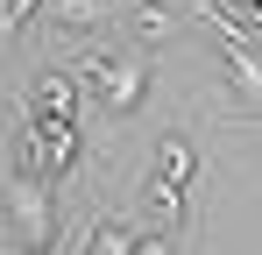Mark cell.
Listing matches in <instances>:
<instances>
[{
  "label": "cell",
  "instance_id": "cell-8",
  "mask_svg": "<svg viewBox=\"0 0 262 255\" xmlns=\"http://www.w3.org/2000/svg\"><path fill=\"white\" fill-rule=\"evenodd\" d=\"M142 248V227L135 220H121V213H92V241H85V255H135Z\"/></svg>",
  "mask_w": 262,
  "mask_h": 255
},
{
  "label": "cell",
  "instance_id": "cell-5",
  "mask_svg": "<svg viewBox=\"0 0 262 255\" xmlns=\"http://www.w3.org/2000/svg\"><path fill=\"white\" fill-rule=\"evenodd\" d=\"M121 29L135 50H163V36L177 29V7L170 0H121Z\"/></svg>",
  "mask_w": 262,
  "mask_h": 255
},
{
  "label": "cell",
  "instance_id": "cell-3",
  "mask_svg": "<svg viewBox=\"0 0 262 255\" xmlns=\"http://www.w3.org/2000/svg\"><path fill=\"white\" fill-rule=\"evenodd\" d=\"M7 220H14V248H57V241H64V206H57V184L14 177V192H7Z\"/></svg>",
  "mask_w": 262,
  "mask_h": 255
},
{
  "label": "cell",
  "instance_id": "cell-4",
  "mask_svg": "<svg viewBox=\"0 0 262 255\" xmlns=\"http://www.w3.org/2000/svg\"><path fill=\"white\" fill-rule=\"evenodd\" d=\"M36 135H43V177L50 184H64L71 170L85 163V142H78V121H57V114H29Z\"/></svg>",
  "mask_w": 262,
  "mask_h": 255
},
{
  "label": "cell",
  "instance_id": "cell-11",
  "mask_svg": "<svg viewBox=\"0 0 262 255\" xmlns=\"http://www.w3.org/2000/svg\"><path fill=\"white\" fill-rule=\"evenodd\" d=\"M142 213H149L163 234H184V184H163V177H149V184H142Z\"/></svg>",
  "mask_w": 262,
  "mask_h": 255
},
{
  "label": "cell",
  "instance_id": "cell-14",
  "mask_svg": "<svg viewBox=\"0 0 262 255\" xmlns=\"http://www.w3.org/2000/svg\"><path fill=\"white\" fill-rule=\"evenodd\" d=\"M227 7H234V14H241L248 29H262V0H227Z\"/></svg>",
  "mask_w": 262,
  "mask_h": 255
},
{
  "label": "cell",
  "instance_id": "cell-1",
  "mask_svg": "<svg viewBox=\"0 0 262 255\" xmlns=\"http://www.w3.org/2000/svg\"><path fill=\"white\" fill-rule=\"evenodd\" d=\"M78 92L106 114H135L149 99V50H85L78 57Z\"/></svg>",
  "mask_w": 262,
  "mask_h": 255
},
{
  "label": "cell",
  "instance_id": "cell-13",
  "mask_svg": "<svg viewBox=\"0 0 262 255\" xmlns=\"http://www.w3.org/2000/svg\"><path fill=\"white\" fill-rule=\"evenodd\" d=\"M135 255H177V234L156 227V234H142V248H135Z\"/></svg>",
  "mask_w": 262,
  "mask_h": 255
},
{
  "label": "cell",
  "instance_id": "cell-12",
  "mask_svg": "<svg viewBox=\"0 0 262 255\" xmlns=\"http://www.w3.org/2000/svg\"><path fill=\"white\" fill-rule=\"evenodd\" d=\"M36 7H43V0H0V36H21V29L36 22Z\"/></svg>",
  "mask_w": 262,
  "mask_h": 255
},
{
  "label": "cell",
  "instance_id": "cell-10",
  "mask_svg": "<svg viewBox=\"0 0 262 255\" xmlns=\"http://www.w3.org/2000/svg\"><path fill=\"white\" fill-rule=\"evenodd\" d=\"M7 170L50 184V177H43V135H36V121H29V107H21V121H14V142H7Z\"/></svg>",
  "mask_w": 262,
  "mask_h": 255
},
{
  "label": "cell",
  "instance_id": "cell-9",
  "mask_svg": "<svg viewBox=\"0 0 262 255\" xmlns=\"http://www.w3.org/2000/svg\"><path fill=\"white\" fill-rule=\"evenodd\" d=\"M43 7H50V29H57V36H92L114 0H43Z\"/></svg>",
  "mask_w": 262,
  "mask_h": 255
},
{
  "label": "cell",
  "instance_id": "cell-6",
  "mask_svg": "<svg viewBox=\"0 0 262 255\" xmlns=\"http://www.w3.org/2000/svg\"><path fill=\"white\" fill-rule=\"evenodd\" d=\"M29 114L78 121V71H36V78H29Z\"/></svg>",
  "mask_w": 262,
  "mask_h": 255
},
{
  "label": "cell",
  "instance_id": "cell-7",
  "mask_svg": "<svg viewBox=\"0 0 262 255\" xmlns=\"http://www.w3.org/2000/svg\"><path fill=\"white\" fill-rule=\"evenodd\" d=\"M149 177H163V184H184V192H191V177H199V149H191V135H156Z\"/></svg>",
  "mask_w": 262,
  "mask_h": 255
},
{
  "label": "cell",
  "instance_id": "cell-2",
  "mask_svg": "<svg viewBox=\"0 0 262 255\" xmlns=\"http://www.w3.org/2000/svg\"><path fill=\"white\" fill-rule=\"evenodd\" d=\"M191 14L213 29V50H220V64H227V78H234V92L262 107V36L227 7V0H191Z\"/></svg>",
  "mask_w": 262,
  "mask_h": 255
}]
</instances>
